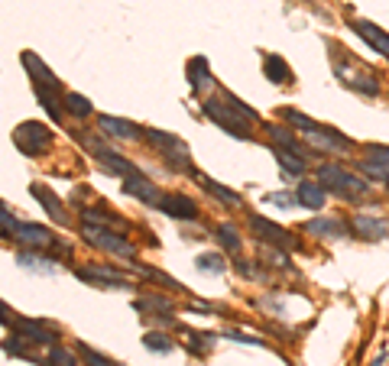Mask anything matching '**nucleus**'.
<instances>
[{
  "instance_id": "obj_1",
  "label": "nucleus",
  "mask_w": 389,
  "mask_h": 366,
  "mask_svg": "<svg viewBox=\"0 0 389 366\" xmlns=\"http://www.w3.org/2000/svg\"><path fill=\"white\" fill-rule=\"evenodd\" d=\"M81 237H85L88 247H98V250H104V253L117 256V260H133V256H136L133 243H130L127 237H121V233L113 230V227L81 224Z\"/></svg>"
},
{
  "instance_id": "obj_2",
  "label": "nucleus",
  "mask_w": 389,
  "mask_h": 366,
  "mask_svg": "<svg viewBox=\"0 0 389 366\" xmlns=\"http://www.w3.org/2000/svg\"><path fill=\"white\" fill-rule=\"evenodd\" d=\"M318 178H321V185H325V191H334L338 198H363L370 191V185L363 182V178L350 176V172L334 166V162L318 166Z\"/></svg>"
},
{
  "instance_id": "obj_3",
  "label": "nucleus",
  "mask_w": 389,
  "mask_h": 366,
  "mask_svg": "<svg viewBox=\"0 0 389 366\" xmlns=\"http://www.w3.org/2000/svg\"><path fill=\"white\" fill-rule=\"evenodd\" d=\"M205 117L211 120V123H218L224 133H231L233 140H247V136H250V120L241 117V113L233 111L227 101H221V98L205 101Z\"/></svg>"
},
{
  "instance_id": "obj_4",
  "label": "nucleus",
  "mask_w": 389,
  "mask_h": 366,
  "mask_svg": "<svg viewBox=\"0 0 389 366\" xmlns=\"http://www.w3.org/2000/svg\"><path fill=\"white\" fill-rule=\"evenodd\" d=\"M146 140L153 143L156 149H159V156L166 159V166H172V169L178 172H195L188 162V146H185L182 140H178L176 133H163V130H146Z\"/></svg>"
},
{
  "instance_id": "obj_5",
  "label": "nucleus",
  "mask_w": 389,
  "mask_h": 366,
  "mask_svg": "<svg viewBox=\"0 0 389 366\" xmlns=\"http://www.w3.org/2000/svg\"><path fill=\"white\" fill-rule=\"evenodd\" d=\"M78 140H81V146H85L88 153H91L94 159L101 162V166H107L111 172H117V176H121L123 182H127V178H136V176H140V169H136L133 162H127L121 153H113V149L107 146L104 140H94V136H85V133L78 136Z\"/></svg>"
},
{
  "instance_id": "obj_6",
  "label": "nucleus",
  "mask_w": 389,
  "mask_h": 366,
  "mask_svg": "<svg viewBox=\"0 0 389 366\" xmlns=\"http://www.w3.org/2000/svg\"><path fill=\"white\" fill-rule=\"evenodd\" d=\"M14 143L20 153L26 156H39L49 149L52 143V130L43 127V123H36V120H26V123H20V127L14 130Z\"/></svg>"
},
{
  "instance_id": "obj_7",
  "label": "nucleus",
  "mask_w": 389,
  "mask_h": 366,
  "mask_svg": "<svg viewBox=\"0 0 389 366\" xmlns=\"http://www.w3.org/2000/svg\"><path fill=\"white\" fill-rule=\"evenodd\" d=\"M247 224H250V230H253V237L263 240V243H273L276 250H295L298 240L292 237L286 227H279V224H273V220H266L263 214H250Z\"/></svg>"
},
{
  "instance_id": "obj_8",
  "label": "nucleus",
  "mask_w": 389,
  "mask_h": 366,
  "mask_svg": "<svg viewBox=\"0 0 389 366\" xmlns=\"http://www.w3.org/2000/svg\"><path fill=\"white\" fill-rule=\"evenodd\" d=\"M75 275L94 289H130V279L113 266H91V269H75Z\"/></svg>"
},
{
  "instance_id": "obj_9",
  "label": "nucleus",
  "mask_w": 389,
  "mask_h": 366,
  "mask_svg": "<svg viewBox=\"0 0 389 366\" xmlns=\"http://www.w3.org/2000/svg\"><path fill=\"white\" fill-rule=\"evenodd\" d=\"M7 324H14V331L20 334L26 344H46V347H49L52 340H56V334H52V327L46 321H33V317H14V321H7Z\"/></svg>"
},
{
  "instance_id": "obj_10",
  "label": "nucleus",
  "mask_w": 389,
  "mask_h": 366,
  "mask_svg": "<svg viewBox=\"0 0 389 366\" xmlns=\"http://www.w3.org/2000/svg\"><path fill=\"white\" fill-rule=\"evenodd\" d=\"M159 211H163L166 218H172V220H195L198 218V205H195L191 198H185V195H163Z\"/></svg>"
},
{
  "instance_id": "obj_11",
  "label": "nucleus",
  "mask_w": 389,
  "mask_h": 366,
  "mask_svg": "<svg viewBox=\"0 0 389 366\" xmlns=\"http://www.w3.org/2000/svg\"><path fill=\"white\" fill-rule=\"evenodd\" d=\"M354 33L360 36L370 49H376L380 56L389 59V36H386V29H380L376 23H370V20H354Z\"/></svg>"
},
{
  "instance_id": "obj_12",
  "label": "nucleus",
  "mask_w": 389,
  "mask_h": 366,
  "mask_svg": "<svg viewBox=\"0 0 389 366\" xmlns=\"http://www.w3.org/2000/svg\"><path fill=\"white\" fill-rule=\"evenodd\" d=\"M305 140H308L315 149H325V153H350V140H344L338 130L318 127L315 133H305Z\"/></svg>"
},
{
  "instance_id": "obj_13",
  "label": "nucleus",
  "mask_w": 389,
  "mask_h": 366,
  "mask_svg": "<svg viewBox=\"0 0 389 366\" xmlns=\"http://www.w3.org/2000/svg\"><path fill=\"white\" fill-rule=\"evenodd\" d=\"M123 191H127L130 198H136V201H143V205H153V208H159V201H163V191L143 176L127 178V182H123Z\"/></svg>"
},
{
  "instance_id": "obj_14",
  "label": "nucleus",
  "mask_w": 389,
  "mask_h": 366,
  "mask_svg": "<svg viewBox=\"0 0 389 366\" xmlns=\"http://www.w3.org/2000/svg\"><path fill=\"white\" fill-rule=\"evenodd\" d=\"M16 240H20V243H26V247H33V250L56 247V237H52V230H46V227H39V224H20Z\"/></svg>"
},
{
  "instance_id": "obj_15",
  "label": "nucleus",
  "mask_w": 389,
  "mask_h": 366,
  "mask_svg": "<svg viewBox=\"0 0 389 366\" xmlns=\"http://www.w3.org/2000/svg\"><path fill=\"white\" fill-rule=\"evenodd\" d=\"M354 230L360 233L363 240H386L389 237V220L386 218H373V214H357Z\"/></svg>"
},
{
  "instance_id": "obj_16",
  "label": "nucleus",
  "mask_w": 389,
  "mask_h": 366,
  "mask_svg": "<svg viewBox=\"0 0 389 366\" xmlns=\"http://www.w3.org/2000/svg\"><path fill=\"white\" fill-rule=\"evenodd\" d=\"M98 127H101V133H107V136H117V140H136L140 136V127L136 123H130V120H121V117H98Z\"/></svg>"
},
{
  "instance_id": "obj_17",
  "label": "nucleus",
  "mask_w": 389,
  "mask_h": 366,
  "mask_svg": "<svg viewBox=\"0 0 389 366\" xmlns=\"http://www.w3.org/2000/svg\"><path fill=\"white\" fill-rule=\"evenodd\" d=\"M20 59H23V68H26L29 75L36 78V85H43V88H56V91H59V78L52 75L49 68H46L43 59L36 56V52H23Z\"/></svg>"
},
{
  "instance_id": "obj_18",
  "label": "nucleus",
  "mask_w": 389,
  "mask_h": 366,
  "mask_svg": "<svg viewBox=\"0 0 389 366\" xmlns=\"http://www.w3.org/2000/svg\"><path fill=\"white\" fill-rule=\"evenodd\" d=\"M191 176L198 178V182H201V188H205L211 198H218V201H224V205H231V208H241V205H243V198L237 195V191L224 188V185H221V182H214V178H208L205 172H198V169H195V172H191Z\"/></svg>"
},
{
  "instance_id": "obj_19",
  "label": "nucleus",
  "mask_w": 389,
  "mask_h": 366,
  "mask_svg": "<svg viewBox=\"0 0 389 366\" xmlns=\"http://www.w3.org/2000/svg\"><path fill=\"white\" fill-rule=\"evenodd\" d=\"M29 195H33L36 201H43L46 214H49V218L56 220V224H65V218H69V214H65V205L59 201L56 195H52L49 188H46V185H29Z\"/></svg>"
},
{
  "instance_id": "obj_20",
  "label": "nucleus",
  "mask_w": 389,
  "mask_h": 366,
  "mask_svg": "<svg viewBox=\"0 0 389 366\" xmlns=\"http://www.w3.org/2000/svg\"><path fill=\"white\" fill-rule=\"evenodd\" d=\"M263 71H266V78L273 81V85H292V68L286 65L283 56H276V52L263 56Z\"/></svg>"
},
{
  "instance_id": "obj_21",
  "label": "nucleus",
  "mask_w": 389,
  "mask_h": 366,
  "mask_svg": "<svg viewBox=\"0 0 389 366\" xmlns=\"http://www.w3.org/2000/svg\"><path fill=\"white\" fill-rule=\"evenodd\" d=\"M305 233H311V237H328V240H340L347 233V227L340 224V220L334 218H315L305 224Z\"/></svg>"
},
{
  "instance_id": "obj_22",
  "label": "nucleus",
  "mask_w": 389,
  "mask_h": 366,
  "mask_svg": "<svg viewBox=\"0 0 389 366\" xmlns=\"http://www.w3.org/2000/svg\"><path fill=\"white\" fill-rule=\"evenodd\" d=\"M295 198H298V205L311 208V211H318V208H325L328 191H325V185H318V182H298Z\"/></svg>"
},
{
  "instance_id": "obj_23",
  "label": "nucleus",
  "mask_w": 389,
  "mask_h": 366,
  "mask_svg": "<svg viewBox=\"0 0 389 366\" xmlns=\"http://www.w3.org/2000/svg\"><path fill=\"white\" fill-rule=\"evenodd\" d=\"M188 85H191V91H195V94L205 91V88L211 85V68H208L205 56H195L188 62Z\"/></svg>"
},
{
  "instance_id": "obj_24",
  "label": "nucleus",
  "mask_w": 389,
  "mask_h": 366,
  "mask_svg": "<svg viewBox=\"0 0 389 366\" xmlns=\"http://www.w3.org/2000/svg\"><path fill=\"white\" fill-rule=\"evenodd\" d=\"M273 159L279 162V169H283L286 176H302V172L308 169V162H305L302 156L289 153V149H279V146H273Z\"/></svg>"
},
{
  "instance_id": "obj_25",
  "label": "nucleus",
  "mask_w": 389,
  "mask_h": 366,
  "mask_svg": "<svg viewBox=\"0 0 389 366\" xmlns=\"http://www.w3.org/2000/svg\"><path fill=\"white\" fill-rule=\"evenodd\" d=\"M36 98H39V104L46 107V113H49L52 120H62V107H65V98H59L56 88H43V85H36Z\"/></svg>"
},
{
  "instance_id": "obj_26",
  "label": "nucleus",
  "mask_w": 389,
  "mask_h": 366,
  "mask_svg": "<svg viewBox=\"0 0 389 366\" xmlns=\"http://www.w3.org/2000/svg\"><path fill=\"white\" fill-rule=\"evenodd\" d=\"M269 140H273V146L289 149V153H295V156H302V159H305V149H302V143L292 136V130H286V127H269Z\"/></svg>"
},
{
  "instance_id": "obj_27",
  "label": "nucleus",
  "mask_w": 389,
  "mask_h": 366,
  "mask_svg": "<svg viewBox=\"0 0 389 366\" xmlns=\"http://www.w3.org/2000/svg\"><path fill=\"white\" fill-rule=\"evenodd\" d=\"M214 240H218L227 253H241V247H243V240H241V233H237V227H231V224H221L218 230H214Z\"/></svg>"
},
{
  "instance_id": "obj_28",
  "label": "nucleus",
  "mask_w": 389,
  "mask_h": 366,
  "mask_svg": "<svg viewBox=\"0 0 389 366\" xmlns=\"http://www.w3.org/2000/svg\"><path fill=\"white\" fill-rule=\"evenodd\" d=\"M65 111L71 113V117H78V120H85V117H91V101L85 98V94H75V91H69L65 94Z\"/></svg>"
},
{
  "instance_id": "obj_29",
  "label": "nucleus",
  "mask_w": 389,
  "mask_h": 366,
  "mask_svg": "<svg viewBox=\"0 0 389 366\" xmlns=\"http://www.w3.org/2000/svg\"><path fill=\"white\" fill-rule=\"evenodd\" d=\"M133 308H136V311H143V315L156 311L159 317H169V315H172V305L166 302V298H153V295H149V298H136Z\"/></svg>"
},
{
  "instance_id": "obj_30",
  "label": "nucleus",
  "mask_w": 389,
  "mask_h": 366,
  "mask_svg": "<svg viewBox=\"0 0 389 366\" xmlns=\"http://www.w3.org/2000/svg\"><path fill=\"white\" fill-rule=\"evenodd\" d=\"M75 350H78V357L85 360V366H121L117 360H111V357H104V353L91 350L88 344H75Z\"/></svg>"
},
{
  "instance_id": "obj_31",
  "label": "nucleus",
  "mask_w": 389,
  "mask_h": 366,
  "mask_svg": "<svg viewBox=\"0 0 389 366\" xmlns=\"http://www.w3.org/2000/svg\"><path fill=\"white\" fill-rule=\"evenodd\" d=\"M143 347H146V350H153V353H169L176 344L169 340V334L149 331V334H143Z\"/></svg>"
},
{
  "instance_id": "obj_32",
  "label": "nucleus",
  "mask_w": 389,
  "mask_h": 366,
  "mask_svg": "<svg viewBox=\"0 0 389 366\" xmlns=\"http://www.w3.org/2000/svg\"><path fill=\"white\" fill-rule=\"evenodd\" d=\"M283 117L289 120L292 127H298V130H302V133H315V130L321 127V123H315V120H311V117H305V113L292 111V107H286V111H283Z\"/></svg>"
},
{
  "instance_id": "obj_33",
  "label": "nucleus",
  "mask_w": 389,
  "mask_h": 366,
  "mask_svg": "<svg viewBox=\"0 0 389 366\" xmlns=\"http://www.w3.org/2000/svg\"><path fill=\"white\" fill-rule=\"evenodd\" d=\"M214 340H218V334H188V350L205 357V353L214 347Z\"/></svg>"
},
{
  "instance_id": "obj_34",
  "label": "nucleus",
  "mask_w": 389,
  "mask_h": 366,
  "mask_svg": "<svg viewBox=\"0 0 389 366\" xmlns=\"http://www.w3.org/2000/svg\"><path fill=\"white\" fill-rule=\"evenodd\" d=\"M198 269H201V273L221 275L227 269V263H224V256H221V253H205V256H198Z\"/></svg>"
},
{
  "instance_id": "obj_35",
  "label": "nucleus",
  "mask_w": 389,
  "mask_h": 366,
  "mask_svg": "<svg viewBox=\"0 0 389 366\" xmlns=\"http://www.w3.org/2000/svg\"><path fill=\"white\" fill-rule=\"evenodd\" d=\"M221 98H224V101H227V104H231V107H233V111L241 113V117H247V120H250V123H260V113H256V111H253V107H247V104H243V101H241V98H237V94L224 91V94H221Z\"/></svg>"
},
{
  "instance_id": "obj_36",
  "label": "nucleus",
  "mask_w": 389,
  "mask_h": 366,
  "mask_svg": "<svg viewBox=\"0 0 389 366\" xmlns=\"http://www.w3.org/2000/svg\"><path fill=\"white\" fill-rule=\"evenodd\" d=\"M20 263L26 269H43V273H52V260H46V256H39V253H20Z\"/></svg>"
},
{
  "instance_id": "obj_37",
  "label": "nucleus",
  "mask_w": 389,
  "mask_h": 366,
  "mask_svg": "<svg viewBox=\"0 0 389 366\" xmlns=\"http://www.w3.org/2000/svg\"><path fill=\"white\" fill-rule=\"evenodd\" d=\"M136 273H143V275H149V279H156V282H163V285H169V289H176V292H182V282H176V279H169L166 273H159V269H149V266H133Z\"/></svg>"
},
{
  "instance_id": "obj_38",
  "label": "nucleus",
  "mask_w": 389,
  "mask_h": 366,
  "mask_svg": "<svg viewBox=\"0 0 389 366\" xmlns=\"http://www.w3.org/2000/svg\"><path fill=\"white\" fill-rule=\"evenodd\" d=\"M49 366H78L75 353L65 350V347H52V350H49Z\"/></svg>"
},
{
  "instance_id": "obj_39",
  "label": "nucleus",
  "mask_w": 389,
  "mask_h": 366,
  "mask_svg": "<svg viewBox=\"0 0 389 366\" xmlns=\"http://www.w3.org/2000/svg\"><path fill=\"white\" fill-rule=\"evenodd\" d=\"M360 172L363 176H370V178H376V182H389V169L386 166H380V162H360Z\"/></svg>"
},
{
  "instance_id": "obj_40",
  "label": "nucleus",
  "mask_w": 389,
  "mask_h": 366,
  "mask_svg": "<svg viewBox=\"0 0 389 366\" xmlns=\"http://www.w3.org/2000/svg\"><path fill=\"white\" fill-rule=\"evenodd\" d=\"M266 205H276V208H295L298 198L295 195H283V191H273V195H266Z\"/></svg>"
},
{
  "instance_id": "obj_41",
  "label": "nucleus",
  "mask_w": 389,
  "mask_h": 366,
  "mask_svg": "<svg viewBox=\"0 0 389 366\" xmlns=\"http://www.w3.org/2000/svg\"><path fill=\"white\" fill-rule=\"evenodd\" d=\"M367 156H370V162H380V166H386L389 169V146H376V143H370Z\"/></svg>"
},
{
  "instance_id": "obj_42",
  "label": "nucleus",
  "mask_w": 389,
  "mask_h": 366,
  "mask_svg": "<svg viewBox=\"0 0 389 366\" xmlns=\"http://www.w3.org/2000/svg\"><path fill=\"white\" fill-rule=\"evenodd\" d=\"M0 220H4V237H16V230H20V224H16V218L14 214H10V208H4V211H0Z\"/></svg>"
},
{
  "instance_id": "obj_43",
  "label": "nucleus",
  "mask_w": 389,
  "mask_h": 366,
  "mask_svg": "<svg viewBox=\"0 0 389 366\" xmlns=\"http://www.w3.org/2000/svg\"><path fill=\"white\" fill-rule=\"evenodd\" d=\"M224 337L237 340V344H253V347H266V340L253 337V334H243V331H224Z\"/></svg>"
},
{
  "instance_id": "obj_44",
  "label": "nucleus",
  "mask_w": 389,
  "mask_h": 366,
  "mask_svg": "<svg viewBox=\"0 0 389 366\" xmlns=\"http://www.w3.org/2000/svg\"><path fill=\"white\" fill-rule=\"evenodd\" d=\"M23 344H26V340H23L20 334H16V337H10L7 344H4V350L14 353V357H26V347H23Z\"/></svg>"
},
{
  "instance_id": "obj_45",
  "label": "nucleus",
  "mask_w": 389,
  "mask_h": 366,
  "mask_svg": "<svg viewBox=\"0 0 389 366\" xmlns=\"http://www.w3.org/2000/svg\"><path fill=\"white\" fill-rule=\"evenodd\" d=\"M266 260H273V266H286V253H269L266 250Z\"/></svg>"
}]
</instances>
